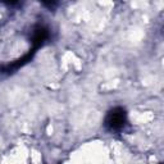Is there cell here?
Instances as JSON below:
<instances>
[{"label": "cell", "instance_id": "6da1fadb", "mask_svg": "<svg viewBox=\"0 0 164 164\" xmlns=\"http://www.w3.org/2000/svg\"><path fill=\"white\" fill-rule=\"evenodd\" d=\"M148 113H149V112H140V113H139V117H140L139 123H140V124H144V121H142V115H146ZM151 121H153V117H149L148 119H145V123H146V124H149Z\"/></svg>", "mask_w": 164, "mask_h": 164}]
</instances>
